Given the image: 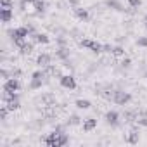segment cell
<instances>
[{
	"label": "cell",
	"mask_w": 147,
	"mask_h": 147,
	"mask_svg": "<svg viewBox=\"0 0 147 147\" xmlns=\"http://www.w3.org/2000/svg\"><path fill=\"white\" fill-rule=\"evenodd\" d=\"M106 5H107V7H111V9H114V11H119V12H123V11H125V7L118 2V0H106Z\"/></svg>",
	"instance_id": "17"
},
{
	"label": "cell",
	"mask_w": 147,
	"mask_h": 147,
	"mask_svg": "<svg viewBox=\"0 0 147 147\" xmlns=\"http://www.w3.org/2000/svg\"><path fill=\"white\" fill-rule=\"evenodd\" d=\"M113 55H114V57H123V55H125V49L119 47V45L114 47V49H113Z\"/></svg>",
	"instance_id": "22"
},
{
	"label": "cell",
	"mask_w": 147,
	"mask_h": 147,
	"mask_svg": "<svg viewBox=\"0 0 147 147\" xmlns=\"http://www.w3.org/2000/svg\"><path fill=\"white\" fill-rule=\"evenodd\" d=\"M123 119L126 123H135V119H137V109L135 111H125L123 113Z\"/></svg>",
	"instance_id": "15"
},
{
	"label": "cell",
	"mask_w": 147,
	"mask_h": 147,
	"mask_svg": "<svg viewBox=\"0 0 147 147\" xmlns=\"http://www.w3.org/2000/svg\"><path fill=\"white\" fill-rule=\"evenodd\" d=\"M45 7H47V4L43 2V0H36V2L33 4V11H35V14H42V12H45Z\"/></svg>",
	"instance_id": "16"
},
{
	"label": "cell",
	"mask_w": 147,
	"mask_h": 147,
	"mask_svg": "<svg viewBox=\"0 0 147 147\" xmlns=\"http://www.w3.org/2000/svg\"><path fill=\"white\" fill-rule=\"evenodd\" d=\"M144 26H145V30H147V16L144 18Z\"/></svg>",
	"instance_id": "32"
},
{
	"label": "cell",
	"mask_w": 147,
	"mask_h": 147,
	"mask_svg": "<svg viewBox=\"0 0 147 147\" xmlns=\"http://www.w3.org/2000/svg\"><path fill=\"white\" fill-rule=\"evenodd\" d=\"M36 64H38L42 69L47 67V66H50V64H52V55H50V54H45V52L40 54V55L36 57Z\"/></svg>",
	"instance_id": "9"
},
{
	"label": "cell",
	"mask_w": 147,
	"mask_h": 147,
	"mask_svg": "<svg viewBox=\"0 0 147 147\" xmlns=\"http://www.w3.org/2000/svg\"><path fill=\"white\" fill-rule=\"evenodd\" d=\"M137 45H138V47H147V36H140V38L137 40Z\"/></svg>",
	"instance_id": "27"
},
{
	"label": "cell",
	"mask_w": 147,
	"mask_h": 147,
	"mask_svg": "<svg viewBox=\"0 0 147 147\" xmlns=\"http://www.w3.org/2000/svg\"><path fill=\"white\" fill-rule=\"evenodd\" d=\"M128 5H130L131 9H138V7L142 5V0H128Z\"/></svg>",
	"instance_id": "24"
},
{
	"label": "cell",
	"mask_w": 147,
	"mask_h": 147,
	"mask_svg": "<svg viewBox=\"0 0 147 147\" xmlns=\"http://www.w3.org/2000/svg\"><path fill=\"white\" fill-rule=\"evenodd\" d=\"M113 45H109V43H106V45H102V52H106V54H113Z\"/></svg>",
	"instance_id": "28"
},
{
	"label": "cell",
	"mask_w": 147,
	"mask_h": 147,
	"mask_svg": "<svg viewBox=\"0 0 147 147\" xmlns=\"http://www.w3.org/2000/svg\"><path fill=\"white\" fill-rule=\"evenodd\" d=\"M47 75H45V71L42 69V71H35L33 75H31V83H30V88L31 90H38V88H42V85H43V78H45Z\"/></svg>",
	"instance_id": "4"
},
{
	"label": "cell",
	"mask_w": 147,
	"mask_h": 147,
	"mask_svg": "<svg viewBox=\"0 0 147 147\" xmlns=\"http://www.w3.org/2000/svg\"><path fill=\"white\" fill-rule=\"evenodd\" d=\"M7 114H9V109L5 106L0 107V119H7Z\"/></svg>",
	"instance_id": "26"
},
{
	"label": "cell",
	"mask_w": 147,
	"mask_h": 147,
	"mask_svg": "<svg viewBox=\"0 0 147 147\" xmlns=\"http://www.w3.org/2000/svg\"><path fill=\"white\" fill-rule=\"evenodd\" d=\"M75 16H76L80 21H88V19H90L88 11H87V9H83V7H75Z\"/></svg>",
	"instance_id": "11"
},
{
	"label": "cell",
	"mask_w": 147,
	"mask_h": 147,
	"mask_svg": "<svg viewBox=\"0 0 147 147\" xmlns=\"http://www.w3.org/2000/svg\"><path fill=\"white\" fill-rule=\"evenodd\" d=\"M69 4H71V5H75V7H78V4H80V0H69Z\"/></svg>",
	"instance_id": "30"
},
{
	"label": "cell",
	"mask_w": 147,
	"mask_h": 147,
	"mask_svg": "<svg viewBox=\"0 0 147 147\" xmlns=\"http://www.w3.org/2000/svg\"><path fill=\"white\" fill-rule=\"evenodd\" d=\"M138 138H140V133H138V128H137V126H133V128L125 135V142H126V144H130V145L138 144Z\"/></svg>",
	"instance_id": "8"
},
{
	"label": "cell",
	"mask_w": 147,
	"mask_h": 147,
	"mask_svg": "<svg viewBox=\"0 0 147 147\" xmlns=\"http://www.w3.org/2000/svg\"><path fill=\"white\" fill-rule=\"evenodd\" d=\"M75 104H76V107H80V109H90V106H92L90 100H87V99H78Z\"/></svg>",
	"instance_id": "20"
},
{
	"label": "cell",
	"mask_w": 147,
	"mask_h": 147,
	"mask_svg": "<svg viewBox=\"0 0 147 147\" xmlns=\"http://www.w3.org/2000/svg\"><path fill=\"white\" fill-rule=\"evenodd\" d=\"M82 47H85V49H88V50H92L95 54H100L102 52V43H99L95 40H90V38L82 40Z\"/></svg>",
	"instance_id": "6"
},
{
	"label": "cell",
	"mask_w": 147,
	"mask_h": 147,
	"mask_svg": "<svg viewBox=\"0 0 147 147\" xmlns=\"http://www.w3.org/2000/svg\"><path fill=\"white\" fill-rule=\"evenodd\" d=\"M0 19L2 23H9L12 19V9H0Z\"/></svg>",
	"instance_id": "14"
},
{
	"label": "cell",
	"mask_w": 147,
	"mask_h": 147,
	"mask_svg": "<svg viewBox=\"0 0 147 147\" xmlns=\"http://www.w3.org/2000/svg\"><path fill=\"white\" fill-rule=\"evenodd\" d=\"M31 38H33V42H35V43H43V45L50 42L49 35H45V33H33V35H31Z\"/></svg>",
	"instance_id": "12"
},
{
	"label": "cell",
	"mask_w": 147,
	"mask_h": 147,
	"mask_svg": "<svg viewBox=\"0 0 147 147\" xmlns=\"http://www.w3.org/2000/svg\"><path fill=\"white\" fill-rule=\"evenodd\" d=\"M55 57H59V59L66 61V59L69 57V50H67V49H64V47H61V49H57V50H55Z\"/></svg>",
	"instance_id": "18"
},
{
	"label": "cell",
	"mask_w": 147,
	"mask_h": 147,
	"mask_svg": "<svg viewBox=\"0 0 147 147\" xmlns=\"http://www.w3.org/2000/svg\"><path fill=\"white\" fill-rule=\"evenodd\" d=\"M138 126H147V114L145 116H140V118H137V121H135Z\"/></svg>",
	"instance_id": "25"
},
{
	"label": "cell",
	"mask_w": 147,
	"mask_h": 147,
	"mask_svg": "<svg viewBox=\"0 0 147 147\" xmlns=\"http://www.w3.org/2000/svg\"><path fill=\"white\" fill-rule=\"evenodd\" d=\"M23 2H26V4H35L36 0H23Z\"/></svg>",
	"instance_id": "31"
},
{
	"label": "cell",
	"mask_w": 147,
	"mask_h": 147,
	"mask_svg": "<svg viewBox=\"0 0 147 147\" xmlns=\"http://www.w3.org/2000/svg\"><path fill=\"white\" fill-rule=\"evenodd\" d=\"M95 128H97V119L87 118V119L83 121V131H92V130H95Z\"/></svg>",
	"instance_id": "13"
},
{
	"label": "cell",
	"mask_w": 147,
	"mask_h": 147,
	"mask_svg": "<svg viewBox=\"0 0 147 147\" xmlns=\"http://www.w3.org/2000/svg\"><path fill=\"white\" fill-rule=\"evenodd\" d=\"M14 2L12 0H0V9H12Z\"/></svg>",
	"instance_id": "21"
},
{
	"label": "cell",
	"mask_w": 147,
	"mask_h": 147,
	"mask_svg": "<svg viewBox=\"0 0 147 147\" xmlns=\"http://www.w3.org/2000/svg\"><path fill=\"white\" fill-rule=\"evenodd\" d=\"M19 50H21V54H23V55H28V54H31V52H33V43H31V42H26L23 47H19Z\"/></svg>",
	"instance_id": "19"
},
{
	"label": "cell",
	"mask_w": 147,
	"mask_h": 147,
	"mask_svg": "<svg viewBox=\"0 0 147 147\" xmlns=\"http://www.w3.org/2000/svg\"><path fill=\"white\" fill-rule=\"evenodd\" d=\"M67 135L61 130V128H55L52 133H49L45 138H43V142L49 145V147H62V145H66L67 144Z\"/></svg>",
	"instance_id": "1"
},
{
	"label": "cell",
	"mask_w": 147,
	"mask_h": 147,
	"mask_svg": "<svg viewBox=\"0 0 147 147\" xmlns=\"http://www.w3.org/2000/svg\"><path fill=\"white\" fill-rule=\"evenodd\" d=\"M106 123L111 126H118L119 125V114L116 111H107L106 113Z\"/></svg>",
	"instance_id": "10"
},
{
	"label": "cell",
	"mask_w": 147,
	"mask_h": 147,
	"mask_svg": "<svg viewBox=\"0 0 147 147\" xmlns=\"http://www.w3.org/2000/svg\"><path fill=\"white\" fill-rule=\"evenodd\" d=\"M21 88V83H19V80L18 78H7L5 80V83H4V92H11V94H14V92H18Z\"/></svg>",
	"instance_id": "7"
},
{
	"label": "cell",
	"mask_w": 147,
	"mask_h": 147,
	"mask_svg": "<svg viewBox=\"0 0 147 147\" xmlns=\"http://www.w3.org/2000/svg\"><path fill=\"white\" fill-rule=\"evenodd\" d=\"M67 123H69V125H80V123H82V118L76 116V114H73V116L67 119Z\"/></svg>",
	"instance_id": "23"
},
{
	"label": "cell",
	"mask_w": 147,
	"mask_h": 147,
	"mask_svg": "<svg viewBox=\"0 0 147 147\" xmlns=\"http://www.w3.org/2000/svg\"><path fill=\"white\" fill-rule=\"evenodd\" d=\"M59 83H61V87H64L67 90H75L76 88V80H75L73 75H62L59 78Z\"/></svg>",
	"instance_id": "5"
},
{
	"label": "cell",
	"mask_w": 147,
	"mask_h": 147,
	"mask_svg": "<svg viewBox=\"0 0 147 147\" xmlns=\"http://www.w3.org/2000/svg\"><path fill=\"white\" fill-rule=\"evenodd\" d=\"M130 64H131L130 57H123V59H121V66H123V67H130Z\"/></svg>",
	"instance_id": "29"
},
{
	"label": "cell",
	"mask_w": 147,
	"mask_h": 147,
	"mask_svg": "<svg viewBox=\"0 0 147 147\" xmlns=\"http://www.w3.org/2000/svg\"><path fill=\"white\" fill-rule=\"evenodd\" d=\"M131 100V95L125 90H114L113 92V102L118 104V106H126L128 102Z\"/></svg>",
	"instance_id": "3"
},
{
	"label": "cell",
	"mask_w": 147,
	"mask_h": 147,
	"mask_svg": "<svg viewBox=\"0 0 147 147\" xmlns=\"http://www.w3.org/2000/svg\"><path fill=\"white\" fill-rule=\"evenodd\" d=\"M9 35H11V38H12V42H14L16 47H23V45L28 42V36H31V31H30V28L24 24V26H19V28L11 30Z\"/></svg>",
	"instance_id": "2"
}]
</instances>
